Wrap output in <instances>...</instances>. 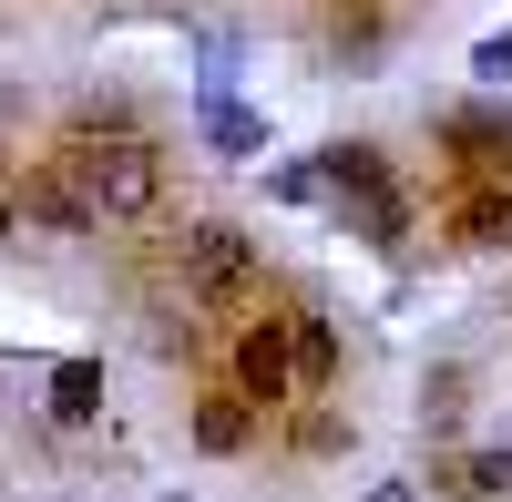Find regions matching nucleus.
I'll return each mask as SVG.
<instances>
[{"label": "nucleus", "instance_id": "f257e3e1", "mask_svg": "<svg viewBox=\"0 0 512 502\" xmlns=\"http://www.w3.org/2000/svg\"><path fill=\"white\" fill-rule=\"evenodd\" d=\"M62 164H72L82 205H93V226H134V216L164 205V154H154V134H72Z\"/></svg>", "mask_w": 512, "mask_h": 502}, {"label": "nucleus", "instance_id": "f03ea898", "mask_svg": "<svg viewBox=\"0 0 512 502\" xmlns=\"http://www.w3.org/2000/svg\"><path fill=\"white\" fill-rule=\"evenodd\" d=\"M175 287H185V308H236L256 287V236L226 216H195L175 236Z\"/></svg>", "mask_w": 512, "mask_h": 502}, {"label": "nucleus", "instance_id": "7ed1b4c3", "mask_svg": "<svg viewBox=\"0 0 512 502\" xmlns=\"http://www.w3.org/2000/svg\"><path fill=\"white\" fill-rule=\"evenodd\" d=\"M236 400H246V410H287V400H297L287 318H246V328H236Z\"/></svg>", "mask_w": 512, "mask_h": 502}, {"label": "nucleus", "instance_id": "20e7f679", "mask_svg": "<svg viewBox=\"0 0 512 502\" xmlns=\"http://www.w3.org/2000/svg\"><path fill=\"white\" fill-rule=\"evenodd\" d=\"M11 216L41 226V236H93V205H82V185H72V164H62V154H52V164H31V175L11 185Z\"/></svg>", "mask_w": 512, "mask_h": 502}, {"label": "nucleus", "instance_id": "39448f33", "mask_svg": "<svg viewBox=\"0 0 512 502\" xmlns=\"http://www.w3.org/2000/svg\"><path fill=\"white\" fill-rule=\"evenodd\" d=\"M338 205V226H349L359 246H400L410 236V216H420V205H410V185H390V175H379V185H359V195H328Z\"/></svg>", "mask_w": 512, "mask_h": 502}, {"label": "nucleus", "instance_id": "423d86ee", "mask_svg": "<svg viewBox=\"0 0 512 502\" xmlns=\"http://www.w3.org/2000/svg\"><path fill=\"white\" fill-rule=\"evenodd\" d=\"M287 369H297V400H328L338 390V318H287Z\"/></svg>", "mask_w": 512, "mask_h": 502}, {"label": "nucleus", "instance_id": "0eeeda50", "mask_svg": "<svg viewBox=\"0 0 512 502\" xmlns=\"http://www.w3.org/2000/svg\"><path fill=\"white\" fill-rule=\"evenodd\" d=\"M41 390H52V421H62V431L103 421V359H52V369H41Z\"/></svg>", "mask_w": 512, "mask_h": 502}, {"label": "nucleus", "instance_id": "6e6552de", "mask_svg": "<svg viewBox=\"0 0 512 502\" xmlns=\"http://www.w3.org/2000/svg\"><path fill=\"white\" fill-rule=\"evenodd\" d=\"M461 421H472V369H461V359H441L431 380H420V431L451 451V441H461Z\"/></svg>", "mask_w": 512, "mask_h": 502}, {"label": "nucleus", "instance_id": "1a4fd4ad", "mask_svg": "<svg viewBox=\"0 0 512 502\" xmlns=\"http://www.w3.org/2000/svg\"><path fill=\"white\" fill-rule=\"evenodd\" d=\"M205 144H216L226 164L267 154V113H256V103H236V93H205Z\"/></svg>", "mask_w": 512, "mask_h": 502}, {"label": "nucleus", "instance_id": "9d476101", "mask_svg": "<svg viewBox=\"0 0 512 502\" xmlns=\"http://www.w3.org/2000/svg\"><path fill=\"white\" fill-rule=\"evenodd\" d=\"M441 482L472 492V502H502L512 492V441H482V451H441Z\"/></svg>", "mask_w": 512, "mask_h": 502}, {"label": "nucleus", "instance_id": "9b49d317", "mask_svg": "<svg viewBox=\"0 0 512 502\" xmlns=\"http://www.w3.org/2000/svg\"><path fill=\"white\" fill-rule=\"evenodd\" d=\"M246 441H256V410H246L236 390H216V400H195V451H216V462H236Z\"/></svg>", "mask_w": 512, "mask_h": 502}, {"label": "nucleus", "instance_id": "f8f14e48", "mask_svg": "<svg viewBox=\"0 0 512 502\" xmlns=\"http://www.w3.org/2000/svg\"><path fill=\"white\" fill-rule=\"evenodd\" d=\"M451 236H461V246H502V257H512V175H502V185H482V195H461Z\"/></svg>", "mask_w": 512, "mask_h": 502}, {"label": "nucleus", "instance_id": "ddd939ff", "mask_svg": "<svg viewBox=\"0 0 512 502\" xmlns=\"http://www.w3.org/2000/svg\"><path fill=\"white\" fill-rule=\"evenodd\" d=\"M318 175H328V195H359V185L390 175V154H379V144H328V154H318Z\"/></svg>", "mask_w": 512, "mask_h": 502}, {"label": "nucleus", "instance_id": "4468645a", "mask_svg": "<svg viewBox=\"0 0 512 502\" xmlns=\"http://www.w3.org/2000/svg\"><path fill=\"white\" fill-rule=\"evenodd\" d=\"M267 195H277V205H328V175H318V154L277 164V175H267Z\"/></svg>", "mask_w": 512, "mask_h": 502}, {"label": "nucleus", "instance_id": "2eb2a0df", "mask_svg": "<svg viewBox=\"0 0 512 502\" xmlns=\"http://www.w3.org/2000/svg\"><path fill=\"white\" fill-rule=\"evenodd\" d=\"M297 451H308V462L349 451V421H338V410H297Z\"/></svg>", "mask_w": 512, "mask_h": 502}, {"label": "nucleus", "instance_id": "dca6fc26", "mask_svg": "<svg viewBox=\"0 0 512 502\" xmlns=\"http://www.w3.org/2000/svg\"><path fill=\"white\" fill-rule=\"evenodd\" d=\"M379 41H390V21H379V11H349V21H338V62H369Z\"/></svg>", "mask_w": 512, "mask_h": 502}, {"label": "nucleus", "instance_id": "f3484780", "mask_svg": "<svg viewBox=\"0 0 512 502\" xmlns=\"http://www.w3.org/2000/svg\"><path fill=\"white\" fill-rule=\"evenodd\" d=\"M472 72H482V82H512V21H502V31H482V41H472Z\"/></svg>", "mask_w": 512, "mask_h": 502}, {"label": "nucleus", "instance_id": "a211bd4d", "mask_svg": "<svg viewBox=\"0 0 512 502\" xmlns=\"http://www.w3.org/2000/svg\"><path fill=\"white\" fill-rule=\"evenodd\" d=\"M11 226H21V216H11V185H0V236H11Z\"/></svg>", "mask_w": 512, "mask_h": 502}, {"label": "nucleus", "instance_id": "6ab92c4d", "mask_svg": "<svg viewBox=\"0 0 512 502\" xmlns=\"http://www.w3.org/2000/svg\"><path fill=\"white\" fill-rule=\"evenodd\" d=\"M369 502H410V492H400V482H379V492H369Z\"/></svg>", "mask_w": 512, "mask_h": 502}, {"label": "nucleus", "instance_id": "aec40b11", "mask_svg": "<svg viewBox=\"0 0 512 502\" xmlns=\"http://www.w3.org/2000/svg\"><path fill=\"white\" fill-rule=\"evenodd\" d=\"M492 175H512V134H502V154H492Z\"/></svg>", "mask_w": 512, "mask_h": 502}, {"label": "nucleus", "instance_id": "412c9836", "mask_svg": "<svg viewBox=\"0 0 512 502\" xmlns=\"http://www.w3.org/2000/svg\"><path fill=\"white\" fill-rule=\"evenodd\" d=\"M502 318H512V287H502Z\"/></svg>", "mask_w": 512, "mask_h": 502}, {"label": "nucleus", "instance_id": "4be33fe9", "mask_svg": "<svg viewBox=\"0 0 512 502\" xmlns=\"http://www.w3.org/2000/svg\"><path fill=\"white\" fill-rule=\"evenodd\" d=\"M164 502H185V492H164Z\"/></svg>", "mask_w": 512, "mask_h": 502}]
</instances>
